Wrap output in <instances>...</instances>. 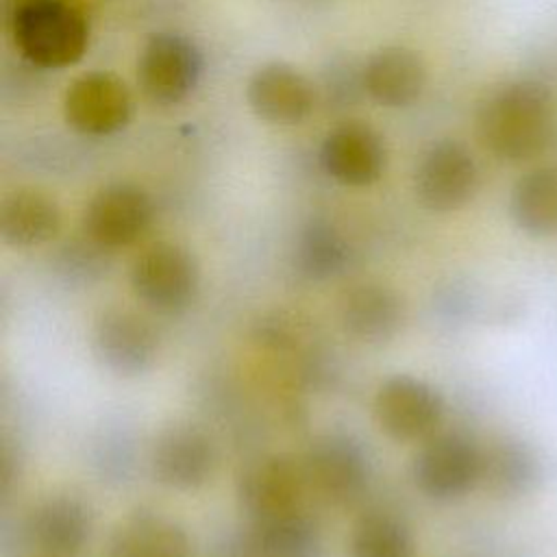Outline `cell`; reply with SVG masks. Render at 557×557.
Here are the masks:
<instances>
[{"instance_id":"12","label":"cell","mask_w":557,"mask_h":557,"mask_svg":"<svg viewBox=\"0 0 557 557\" xmlns=\"http://www.w3.org/2000/svg\"><path fill=\"white\" fill-rule=\"evenodd\" d=\"M96 359L117 376H137L152 368L159 355L157 329L137 311L104 309L91 331Z\"/></svg>"},{"instance_id":"3","label":"cell","mask_w":557,"mask_h":557,"mask_svg":"<svg viewBox=\"0 0 557 557\" xmlns=\"http://www.w3.org/2000/svg\"><path fill=\"white\" fill-rule=\"evenodd\" d=\"M200 285L196 257L181 244L154 242L144 248L131 268L135 296L159 313H178L191 305Z\"/></svg>"},{"instance_id":"13","label":"cell","mask_w":557,"mask_h":557,"mask_svg":"<svg viewBox=\"0 0 557 557\" xmlns=\"http://www.w3.org/2000/svg\"><path fill=\"white\" fill-rule=\"evenodd\" d=\"M218 450L213 437L198 424L174 422L165 426L150 453L152 474L172 490H196L205 485L215 470Z\"/></svg>"},{"instance_id":"5","label":"cell","mask_w":557,"mask_h":557,"mask_svg":"<svg viewBox=\"0 0 557 557\" xmlns=\"http://www.w3.org/2000/svg\"><path fill=\"white\" fill-rule=\"evenodd\" d=\"M302 466L309 490L333 505L357 500L372 476V463L363 442L344 431L318 435L309 444Z\"/></svg>"},{"instance_id":"10","label":"cell","mask_w":557,"mask_h":557,"mask_svg":"<svg viewBox=\"0 0 557 557\" xmlns=\"http://www.w3.org/2000/svg\"><path fill=\"white\" fill-rule=\"evenodd\" d=\"M374 418L381 431L396 442L426 440L444 418V398L431 383L396 374L379 385Z\"/></svg>"},{"instance_id":"16","label":"cell","mask_w":557,"mask_h":557,"mask_svg":"<svg viewBox=\"0 0 557 557\" xmlns=\"http://www.w3.org/2000/svg\"><path fill=\"white\" fill-rule=\"evenodd\" d=\"M363 94L385 109L416 104L426 87V63L409 46H383L374 50L361 67Z\"/></svg>"},{"instance_id":"22","label":"cell","mask_w":557,"mask_h":557,"mask_svg":"<svg viewBox=\"0 0 557 557\" xmlns=\"http://www.w3.org/2000/svg\"><path fill=\"white\" fill-rule=\"evenodd\" d=\"M509 213L527 235H557V165L527 170L511 187Z\"/></svg>"},{"instance_id":"4","label":"cell","mask_w":557,"mask_h":557,"mask_svg":"<svg viewBox=\"0 0 557 557\" xmlns=\"http://www.w3.org/2000/svg\"><path fill=\"white\" fill-rule=\"evenodd\" d=\"M202 52L198 44L172 30L154 33L141 46L137 59V83L154 104H178L200 83Z\"/></svg>"},{"instance_id":"18","label":"cell","mask_w":557,"mask_h":557,"mask_svg":"<svg viewBox=\"0 0 557 557\" xmlns=\"http://www.w3.org/2000/svg\"><path fill=\"white\" fill-rule=\"evenodd\" d=\"M63 224L59 202L35 187H20L0 205V237L11 248H35L52 242Z\"/></svg>"},{"instance_id":"6","label":"cell","mask_w":557,"mask_h":557,"mask_svg":"<svg viewBox=\"0 0 557 557\" xmlns=\"http://www.w3.org/2000/svg\"><path fill=\"white\" fill-rule=\"evenodd\" d=\"M479 187V165L466 144L437 139L420 157L413 189L420 205L433 213H453L466 207Z\"/></svg>"},{"instance_id":"14","label":"cell","mask_w":557,"mask_h":557,"mask_svg":"<svg viewBox=\"0 0 557 557\" xmlns=\"http://www.w3.org/2000/svg\"><path fill=\"white\" fill-rule=\"evenodd\" d=\"M320 163L339 185L368 187L385 172L387 146L383 135L368 122L346 120L324 135Z\"/></svg>"},{"instance_id":"11","label":"cell","mask_w":557,"mask_h":557,"mask_svg":"<svg viewBox=\"0 0 557 557\" xmlns=\"http://www.w3.org/2000/svg\"><path fill=\"white\" fill-rule=\"evenodd\" d=\"M307 490L302 459L289 455H268L252 461L237 483L242 507L252 524L300 511Z\"/></svg>"},{"instance_id":"25","label":"cell","mask_w":557,"mask_h":557,"mask_svg":"<svg viewBox=\"0 0 557 557\" xmlns=\"http://www.w3.org/2000/svg\"><path fill=\"white\" fill-rule=\"evenodd\" d=\"M252 527L257 546L265 557H313L318 550L315 527L302 509Z\"/></svg>"},{"instance_id":"20","label":"cell","mask_w":557,"mask_h":557,"mask_svg":"<svg viewBox=\"0 0 557 557\" xmlns=\"http://www.w3.org/2000/svg\"><path fill=\"white\" fill-rule=\"evenodd\" d=\"M542 466L535 450L516 437H498L481 448V485L498 498H518L535 490Z\"/></svg>"},{"instance_id":"17","label":"cell","mask_w":557,"mask_h":557,"mask_svg":"<svg viewBox=\"0 0 557 557\" xmlns=\"http://www.w3.org/2000/svg\"><path fill=\"white\" fill-rule=\"evenodd\" d=\"M339 320L348 335L366 344L389 342L405 322L400 294L379 281H361L344 292Z\"/></svg>"},{"instance_id":"1","label":"cell","mask_w":557,"mask_h":557,"mask_svg":"<svg viewBox=\"0 0 557 557\" xmlns=\"http://www.w3.org/2000/svg\"><path fill=\"white\" fill-rule=\"evenodd\" d=\"M555 98L537 81H511L490 91L476 109V137L498 161L527 163L553 141Z\"/></svg>"},{"instance_id":"23","label":"cell","mask_w":557,"mask_h":557,"mask_svg":"<svg viewBox=\"0 0 557 557\" xmlns=\"http://www.w3.org/2000/svg\"><path fill=\"white\" fill-rule=\"evenodd\" d=\"M348 257L350 252L344 235L322 218L309 220L296 237L294 263L309 281H329L337 276L346 268Z\"/></svg>"},{"instance_id":"2","label":"cell","mask_w":557,"mask_h":557,"mask_svg":"<svg viewBox=\"0 0 557 557\" xmlns=\"http://www.w3.org/2000/svg\"><path fill=\"white\" fill-rule=\"evenodd\" d=\"M9 26L22 57L44 70L78 63L89 46L81 0H11Z\"/></svg>"},{"instance_id":"8","label":"cell","mask_w":557,"mask_h":557,"mask_svg":"<svg viewBox=\"0 0 557 557\" xmlns=\"http://www.w3.org/2000/svg\"><path fill=\"white\" fill-rule=\"evenodd\" d=\"M154 202L150 194L128 181L100 187L85 207L83 231L89 242L104 250L135 244L152 224Z\"/></svg>"},{"instance_id":"7","label":"cell","mask_w":557,"mask_h":557,"mask_svg":"<svg viewBox=\"0 0 557 557\" xmlns=\"http://www.w3.org/2000/svg\"><path fill=\"white\" fill-rule=\"evenodd\" d=\"M411 472L424 496L433 500L461 498L481 481V448L457 431L433 433L413 457Z\"/></svg>"},{"instance_id":"21","label":"cell","mask_w":557,"mask_h":557,"mask_svg":"<svg viewBox=\"0 0 557 557\" xmlns=\"http://www.w3.org/2000/svg\"><path fill=\"white\" fill-rule=\"evenodd\" d=\"M107 557H191L185 529L161 513L124 518L109 540Z\"/></svg>"},{"instance_id":"9","label":"cell","mask_w":557,"mask_h":557,"mask_svg":"<svg viewBox=\"0 0 557 557\" xmlns=\"http://www.w3.org/2000/svg\"><path fill=\"white\" fill-rule=\"evenodd\" d=\"M133 115V96L126 83L104 70L76 76L63 96V117L70 128L89 137L122 131Z\"/></svg>"},{"instance_id":"19","label":"cell","mask_w":557,"mask_h":557,"mask_svg":"<svg viewBox=\"0 0 557 557\" xmlns=\"http://www.w3.org/2000/svg\"><path fill=\"white\" fill-rule=\"evenodd\" d=\"M89 533L91 513L78 496L57 494L33 509L30 535L48 555H76L89 540Z\"/></svg>"},{"instance_id":"15","label":"cell","mask_w":557,"mask_h":557,"mask_svg":"<svg viewBox=\"0 0 557 557\" xmlns=\"http://www.w3.org/2000/svg\"><path fill=\"white\" fill-rule=\"evenodd\" d=\"M252 113L270 124H302L315 109V87L307 74L285 61L259 65L246 83Z\"/></svg>"},{"instance_id":"24","label":"cell","mask_w":557,"mask_h":557,"mask_svg":"<svg viewBox=\"0 0 557 557\" xmlns=\"http://www.w3.org/2000/svg\"><path fill=\"white\" fill-rule=\"evenodd\" d=\"M352 557H416L411 529L394 513L374 509L363 513L350 533Z\"/></svg>"}]
</instances>
